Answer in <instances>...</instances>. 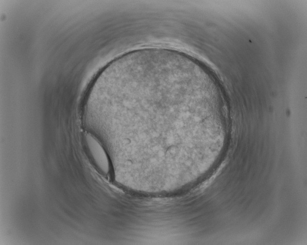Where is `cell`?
Masks as SVG:
<instances>
[{
  "label": "cell",
  "mask_w": 307,
  "mask_h": 245,
  "mask_svg": "<svg viewBox=\"0 0 307 245\" xmlns=\"http://www.w3.org/2000/svg\"><path fill=\"white\" fill-rule=\"evenodd\" d=\"M86 152L95 167L102 175L110 173L111 164L108 155L98 139L92 134L86 133L84 136Z\"/></svg>",
  "instance_id": "7a4b0ae2"
},
{
  "label": "cell",
  "mask_w": 307,
  "mask_h": 245,
  "mask_svg": "<svg viewBox=\"0 0 307 245\" xmlns=\"http://www.w3.org/2000/svg\"><path fill=\"white\" fill-rule=\"evenodd\" d=\"M107 119H126L123 150L163 157L206 141L212 119L205 100L188 93L142 90L104 109Z\"/></svg>",
  "instance_id": "6da1fadb"
}]
</instances>
